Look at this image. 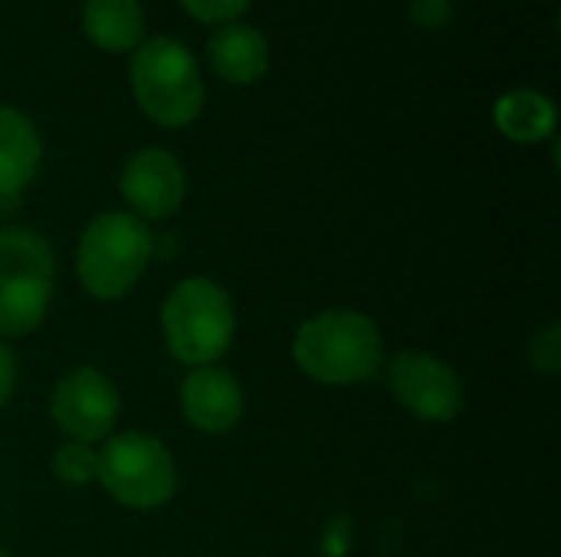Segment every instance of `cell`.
<instances>
[{
    "instance_id": "obj_1",
    "label": "cell",
    "mask_w": 561,
    "mask_h": 557,
    "mask_svg": "<svg viewBox=\"0 0 561 557\" xmlns=\"http://www.w3.org/2000/svg\"><path fill=\"white\" fill-rule=\"evenodd\" d=\"M296 364L322 384H358L381 368V335L362 312H322L309 318L293 341Z\"/></svg>"
},
{
    "instance_id": "obj_2",
    "label": "cell",
    "mask_w": 561,
    "mask_h": 557,
    "mask_svg": "<svg viewBox=\"0 0 561 557\" xmlns=\"http://www.w3.org/2000/svg\"><path fill=\"white\" fill-rule=\"evenodd\" d=\"M131 92L138 108L164 128H184L204 108L201 69L191 49L171 36H154L135 46Z\"/></svg>"
},
{
    "instance_id": "obj_3",
    "label": "cell",
    "mask_w": 561,
    "mask_h": 557,
    "mask_svg": "<svg viewBox=\"0 0 561 557\" xmlns=\"http://www.w3.org/2000/svg\"><path fill=\"white\" fill-rule=\"evenodd\" d=\"M56 263L49 243L26 227L0 230V335L33 332L53 302Z\"/></svg>"
},
{
    "instance_id": "obj_4",
    "label": "cell",
    "mask_w": 561,
    "mask_h": 557,
    "mask_svg": "<svg viewBox=\"0 0 561 557\" xmlns=\"http://www.w3.org/2000/svg\"><path fill=\"white\" fill-rule=\"evenodd\" d=\"M154 253L151 230L131 213H99L82 240L76 269L95 299H122L145 272Z\"/></svg>"
},
{
    "instance_id": "obj_5",
    "label": "cell",
    "mask_w": 561,
    "mask_h": 557,
    "mask_svg": "<svg viewBox=\"0 0 561 557\" xmlns=\"http://www.w3.org/2000/svg\"><path fill=\"white\" fill-rule=\"evenodd\" d=\"M168 348L191 368L214 364L227 355L237 318L230 295L210 279H184L161 309Z\"/></svg>"
},
{
    "instance_id": "obj_6",
    "label": "cell",
    "mask_w": 561,
    "mask_h": 557,
    "mask_svg": "<svg viewBox=\"0 0 561 557\" xmlns=\"http://www.w3.org/2000/svg\"><path fill=\"white\" fill-rule=\"evenodd\" d=\"M115 502L128 509H158L178 489V469L161 440L148 433H118L99 453L95 476Z\"/></svg>"
},
{
    "instance_id": "obj_7",
    "label": "cell",
    "mask_w": 561,
    "mask_h": 557,
    "mask_svg": "<svg viewBox=\"0 0 561 557\" xmlns=\"http://www.w3.org/2000/svg\"><path fill=\"white\" fill-rule=\"evenodd\" d=\"M118 417V391L95 368H76L53 391V420L72 443H95L112 433Z\"/></svg>"
},
{
    "instance_id": "obj_8",
    "label": "cell",
    "mask_w": 561,
    "mask_h": 557,
    "mask_svg": "<svg viewBox=\"0 0 561 557\" xmlns=\"http://www.w3.org/2000/svg\"><path fill=\"white\" fill-rule=\"evenodd\" d=\"M388 378L398 404L408 407L414 417L427 423H447L460 414L463 387L454 368H447L444 361L421 351H404L391 361Z\"/></svg>"
},
{
    "instance_id": "obj_9",
    "label": "cell",
    "mask_w": 561,
    "mask_h": 557,
    "mask_svg": "<svg viewBox=\"0 0 561 557\" xmlns=\"http://www.w3.org/2000/svg\"><path fill=\"white\" fill-rule=\"evenodd\" d=\"M122 194L138 220H164L184 200V171L174 154L161 148L138 151L122 171Z\"/></svg>"
},
{
    "instance_id": "obj_10",
    "label": "cell",
    "mask_w": 561,
    "mask_h": 557,
    "mask_svg": "<svg viewBox=\"0 0 561 557\" xmlns=\"http://www.w3.org/2000/svg\"><path fill=\"white\" fill-rule=\"evenodd\" d=\"M247 407L240 381L214 364L194 368L181 387V410L191 427L204 433H227L240 423Z\"/></svg>"
},
{
    "instance_id": "obj_11",
    "label": "cell",
    "mask_w": 561,
    "mask_h": 557,
    "mask_svg": "<svg viewBox=\"0 0 561 557\" xmlns=\"http://www.w3.org/2000/svg\"><path fill=\"white\" fill-rule=\"evenodd\" d=\"M39 158L43 144L36 125L23 112L0 105V210L16 207V197L33 181Z\"/></svg>"
},
{
    "instance_id": "obj_12",
    "label": "cell",
    "mask_w": 561,
    "mask_h": 557,
    "mask_svg": "<svg viewBox=\"0 0 561 557\" xmlns=\"http://www.w3.org/2000/svg\"><path fill=\"white\" fill-rule=\"evenodd\" d=\"M207 56L214 72L230 85H250L270 69V43L247 23H224L207 43Z\"/></svg>"
},
{
    "instance_id": "obj_13",
    "label": "cell",
    "mask_w": 561,
    "mask_h": 557,
    "mask_svg": "<svg viewBox=\"0 0 561 557\" xmlns=\"http://www.w3.org/2000/svg\"><path fill=\"white\" fill-rule=\"evenodd\" d=\"M82 33L105 53H125L145 43V10L138 0H85Z\"/></svg>"
},
{
    "instance_id": "obj_14",
    "label": "cell",
    "mask_w": 561,
    "mask_h": 557,
    "mask_svg": "<svg viewBox=\"0 0 561 557\" xmlns=\"http://www.w3.org/2000/svg\"><path fill=\"white\" fill-rule=\"evenodd\" d=\"M496 128L519 144H536L556 131V105L536 89H513L493 108Z\"/></svg>"
},
{
    "instance_id": "obj_15",
    "label": "cell",
    "mask_w": 561,
    "mask_h": 557,
    "mask_svg": "<svg viewBox=\"0 0 561 557\" xmlns=\"http://www.w3.org/2000/svg\"><path fill=\"white\" fill-rule=\"evenodd\" d=\"M53 473L69 486H85L99 476V453H92L85 443H66L53 456Z\"/></svg>"
},
{
    "instance_id": "obj_16",
    "label": "cell",
    "mask_w": 561,
    "mask_h": 557,
    "mask_svg": "<svg viewBox=\"0 0 561 557\" xmlns=\"http://www.w3.org/2000/svg\"><path fill=\"white\" fill-rule=\"evenodd\" d=\"M181 7L201 23L224 26V23H237V16H243L250 0H181Z\"/></svg>"
},
{
    "instance_id": "obj_17",
    "label": "cell",
    "mask_w": 561,
    "mask_h": 557,
    "mask_svg": "<svg viewBox=\"0 0 561 557\" xmlns=\"http://www.w3.org/2000/svg\"><path fill=\"white\" fill-rule=\"evenodd\" d=\"M533 361H536V368L546 371V374H556V371H559V325H549V328L533 341Z\"/></svg>"
},
{
    "instance_id": "obj_18",
    "label": "cell",
    "mask_w": 561,
    "mask_h": 557,
    "mask_svg": "<svg viewBox=\"0 0 561 557\" xmlns=\"http://www.w3.org/2000/svg\"><path fill=\"white\" fill-rule=\"evenodd\" d=\"M411 13L424 26H440L450 16V0H414Z\"/></svg>"
},
{
    "instance_id": "obj_19",
    "label": "cell",
    "mask_w": 561,
    "mask_h": 557,
    "mask_svg": "<svg viewBox=\"0 0 561 557\" xmlns=\"http://www.w3.org/2000/svg\"><path fill=\"white\" fill-rule=\"evenodd\" d=\"M13 384H16V358H13V351L0 341V407L10 401Z\"/></svg>"
},
{
    "instance_id": "obj_20",
    "label": "cell",
    "mask_w": 561,
    "mask_h": 557,
    "mask_svg": "<svg viewBox=\"0 0 561 557\" xmlns=\"http://www.w3.org/2000/svg\"><path fill=\"white\" fill-rule=\"evenodd\" d=\"M0 557H7V552H0Z\"/></svg>"
}]
</instances>
